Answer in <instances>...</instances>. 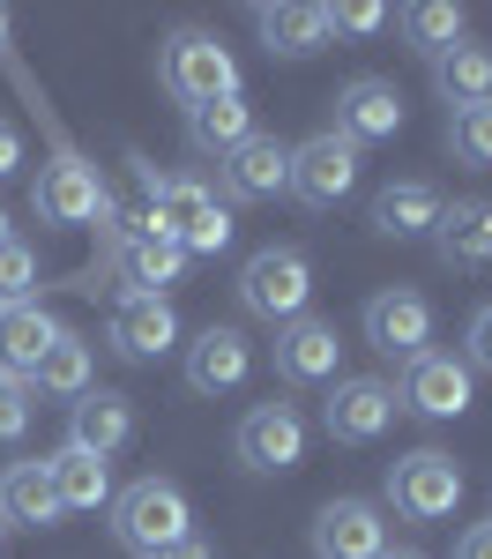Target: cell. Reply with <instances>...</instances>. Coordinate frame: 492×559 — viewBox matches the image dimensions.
<instances>
[{
  "label": "cell",
  "instance_id": "cell-13",
  "mask_svg": "<svg viewBox=\"0 0 492 559\" xmlns=\"http://www.w3.org/2000/svg\"><path fill=\"white\" fill-rule=\"evenodd\" d=\"M351 150H365V142H396L403 134V97L396 83H381V75H351V83L336 90V128Z\"/></svg>",
  "mask_w": 492,
  "mask_h": 559
},
{
  "label": "cell",
  "instance_id": "cell-25",
  "mask_svg": "<svg viewBox=\"0 0 492 559\" xmlns=\"http://www.w3.org/2000/svg\"><path fill=\"white\" fill-rule=\"evenodd\" d=\"M45 477H52V492H60V515H97V508H112V471H105L97 455H83V448H60V455L45 463Z\"/></svg>",
  "mask_w": 492,
  "mask_h": 559
},
{
  "label": "cell",
  "instance_id": "cell-16",
  "mask_svg": "<svg viewBox=\"0 0 492 559\" xmlns=\"http://www.w3.org/2000/svg\"><path fill=\"white\" fill-rule=\"evenodd\" d=\"M224 165V187L239 194V202H276L284 187H291V142H276V134H247Z\"/></svg>",
  "mask_w": 492,
  "mask_h": 559
},
{
  "label": "cell",
  "instance_id": "cell-15",
  "mask_svg": "<svg viewBox=\"0 0 492 559\" xmlns=\"http://www.w3.org/2000/svg\"><path fill=\"white\" fill-rule=\"evenodd\" d=\"M247 373H254V350H247L239 329H224V321H209V329L187 344V388H194V395H231Z\"/></svg>",
  "mask_w": 492,
  "mask_h": 559
},
{
  "label": "cell",
  "instance_id": "cell-20",
  "mask_svg": "<svg viewBox=\"0 0 492 559\" xmlns=\"http://www.w3.org/2000/svg\"><path fill=\"white\" fill-rule=\"evenodd\" d=\"M433 247H441L447 269H492V202L485 194L447 202L441 224H433Z\"/></svg>",
  "mask_w": 492,
  "mask_h": 559
},
{
  "label": "cell",
  "instance_id": "cell-32",
  "mask_svg": "<svg viewBox=\"0 0 492 559\" xmlns=\"http://www.w3.org/2000/svg\"><path fill=\"white\" fill-rule=\"evenodd\" d=\"M381 23H388L381 0H344V8H328V31H351V38H373Z\"/></svg>",
  "mask_w": 492,
  "mask_h": 559
},
{
  "label": "cell",
  "instance_id": "cell-39",
  "mask_svg": "<svg viewBox=\"0 0 492 559\" xmlns=\"http://www.w3.org/2000/svg\"><path fill=\"white\" fill-rule=\"evenodd\" d=\"M0 52H8V15H0Z\"/></svg>",
  "mask_w": 492,
  "mask_h": 559
},
{
  "label": "cell",
  "instance_id": "cell-41",
  "mask_svg": "<svg viewBox=\"0 0 492 559\" xmlns=\"http://www.w3.org/2000/svg\"><path fill=\"white\" fill-rule=\"evenodd\" d=\"M0 545H8V522H0Z\"/></svg>",
  "mask_w": 492,
  "mask_h": 559
},
{
  "label": "cell",
  "instance_id": "cell-23",
  "mask_svg": "<svg viewBox=\"0 0 492 559\" xmlns=\"http://www.w3.org/2000/svg\"><path fill=\"white\" fill-rule=\"evenodd\" d=\"M0 522L8 530H52L60 522V492H52L45 463H8L0 471Z\"/></svg>",
  "mask_w": 492,
  "mask_h": 559
},
{
  "label": "cell",
  "instance_id": "cell-21",
  "mask_svg": "<svg viewBox=\"0 0 492 559\" xmlns=\"http://www.w3.org/2000/svg\"><path fill=\"white\" fill-rule=\"evenodd\" d=\"M441 187L433 179H388L381 194H373V231L381 239H425L433 224H441Z\"/></svg>",
  "mask_w": 492,
  "mask_h": 559
},
{
  "label": "cell",
  "instance_id": "cell-29",
  "mask_svg": "<svg viewBox=\"0 0 492 559\" xmlns=\"http://www.w3.org/2000/svg\"><path fill=\"white\" fill-rule=\"evenodd\" d=\"M403 31H410V45H418L425 60H441L447 45L463 38V8H447V0H418V8H403Z\"/></svg>",
  "mask_w": 492,
  "mask_h": 559
},
{
  "label": "cell",
  "instance_id": "cell-37",
  "mask_svg": "<svg viewBox=\"0 0 492 559\" xmlns=\"http://www.w3.org/2000/svg\"><path fill=\"white\" fill-rule=\"evenodd\" d=\"M157 559H217V552H209V545H194V537H187V545H172V552H157Z\"/></svg>",
  "mask_w": 492,
  "mask_h": 559
},
{
  "label": "cell",
  "instance_id": "cell-18",
  "mask_svg": "<svg viewBox=\"0 0 492 559\" xmlns=\"http://www.w3.org/2000/svg\"><path fill=\"white\" fill-rule=\"evenodd\" d=\"M105 336H112L120 358H165V350L179 344V313H172V299H128V292H120Z\"/></svg>",
  "mask_w": 492,
  "mask_h": 559
},
{
  "label": "cell",
  "instance_id": "cell-3",
  "mask_svg": "<svg viewBox=\"0 0 492 559\" xmlns=\"http://www.w3.org/2000/svg\"><path fill=\"white\" fill-rule=\"evenodd\" d=\"M105 269H112V284H128V299H165V284L187 276V254L165 231H149V216H128L105 239Z\"/></svg>",
  "mask_w": 492,
  "mask_h": 559
},
{
  "label": "cell",
  "instance_id": "cell-40",
  "mask_svg": "<svg viewBox=\"0 0 492 559\" xmlns=\"http://www.w3.org/2000/svg\"><path fill=\"white\" fill-rule=\"evenodd\" d=\"M381 559H418V552H381Z\"/></svg>",
  "mask_w": 492,
  "mask_h": 559
},
{
  "label": "cell",
  "instance_id": "cell-19",
  "mask_svg": "<svg viewBox=\"0 0 492 559\" xmlns=\"http://www.w3.org/2000/svg\"><path fill=\"white\" fill-rule=\"evenodd\" d=\"M336 358H344V344H336V329L328 321H313V313H299V321H284L276 329V373L284 381H336Z\"/></svg>",
  "mask_w": 492,
  "mask_h": 559
},
{
  "label": "cell",
  "instance_id": "cell-38",
  "mask_svg": "<svg viewBox=\"0 0 492 559\" xmlns=\"http://www.w3.org/2000/svg\"><path fill=\"white\" fill-rule=\"evenodd\" d=\"M8 239H15V231H8V210H0V247H8Z\"/></svg>",
  "mask_w": 492,
  "mask_h": 559
},
{
  "label": "cell",
  "instance_id": "cell-11",
  "mask_svg": "<svg viewBox=\"0 0 492 559\" xmlns=\"http://www.w3.org/2000/svg\"><path fill=\"white\" fill-rule=\"evenodd\" d=\"M396 403H410L418 418H463L470 411V366L455 358V350H418L410 366H403V395Z\"/></svg>",
  "mask_w": 492,
  "mask_h": 559
},
{
  "label": "cell",
  "instance_id": "cell-8",
  "mask_svg": "<svg viewBox=\"0 0 492 559\" xmlns=\"http://www.w3.org/2000/svg\"><path fill=\"white\" fill-rule=\"evenodd\" d=\"M231 455L247 463L254 477H284L307 463V418L291 411V403H254L239 432H231Z\"/></svg>",
  "mask_w": 492,
  "mask_h": 559
},
{
  "label": "cell",
  "instance_id": "cell-31",
  "mask_svg": "<svg viewBox=\"0 0 492 559\" xmlns=\"http://www.w3.org/2000/svg\"><path fill=\"white\" fill-rule=\"evenodd\" d=\"M0 306H38V247H0Z\"/></svg>",
  "mask_w": 492,
  "mask_h": 559
},
{
  "label": "cell",
  "instance_id": "cell-9",
  "mask_svg": "<svg viewBox=\"0 0 492 559\" xmlns=\"http://www.w3.org/2000/svg\"><path fill=\"white\" fill-rule=\"evenodd\" d=\"M351 187H358V150L344 134H313V142L291 150V187L284 194H299L307 210H336Z\"/></svg>",
  "mask_w": 492,
  "mask_h": 559
},
{
  "label": "cell",
  "instance_id": "cell-1",
  "mask_svg": "<svg viewBox=\"0 0 492 559\" xmlns=\"http://www.w3.org/2000/svg\"><path fill=\"white\" fill-rule=\"evenodd\" d=\"M128 165L142 179V194H149V231H165L179 254H224L231 247V210H224V194L202 173L165 179L149 157H128Z\"/></svg>",
  "mask_w": 492,
  "mask_h": 559
},
{
  "label": "cell",
  "instance_id": "cell-17",
  "mask_svg": "<svg viewBox=\"0 0 492 559\" xmlns=\"http://www.w3.org/2000/svg\"><path fill=\"white\" fill-rule=\"evenodd\" d=\"M134 440V411L128 395H112V388H89V395H75L68 403V448H83V455H120Z\"/></svg>",
  "mask_w": 492,
  "mask_h": 559
},
{
  "label": "cell",
  "instance_id": "cell-6",
  "mask_svg": "<svg viewBox=\"0 0 492 559\" xmlns=\"http://www.w3.org/2000/svg\"><path fill=\"white\" fill-rule=\"evenodd\" d=\"M38 216H45V224H60V231L120 224V216H112V194H105V179H97V165L75 157V150H60V157L38 173Z\"/></svg>",
  "mask_w": 492,
  "mask_h": 559
},
{
  "label": "cell",
  "instance_id": "cell-5",
  "mask_svg": "<svg viewBox=\"0 0 492 559\" xmlns=\"http://www.w3.org/2000/svg\"><path fill=\"white\" fill-rule=\"evenodd\" d=\"M239 299H247V313H262V321H299L313 299V261L299 254V247H262V254L239 269Z\"/></svg>",
  "mask_w": 492,
  "mask_h": 559
},
{
  "label": "cell",
  "instance_id": "cell-30",
  "mask_svg": "<svg viewBox=\"0 0 492 559\" xmlns=\"http://www.w3.org/2000/svg\"><path fill=\"white\" fill-rule=\"evenodd\" d=\"M447 150H455V165H492V97L485 105H463L447 120Z\"/></svg>",
  "mask_w": 492,
  "mask_h": 559
},
{
  "label": "cell",
  "instance_id": "cell-2",
  "mask_svg": "<svg viewBox=\"0 0 492 559\" xmlns=\"http://www.w3.org/2000/svg\"><path fill=\"white\" fill-rule=\"evenodd\" d=\"M187 522H194V508H187V492H179L172 477H134L128 492L112 500V537L134 559H157V552H172V545H187L194 537Z\"/></svg>",
  "mask_w": 492,
  "mask_h": 559
},
{
  "label": "cell",
  "instance_id": "cell-14",
  "mask_svg": "<svg viewBox=\"0 0 492 559\" xmlns=\"http://www.w3.org/2000/svg\"><path fill=\"white\" fill-rule=\"evenodd\" d=\"M388 552V522L373 500H328L313 515V559H381Z\"/></svg>",
  "mask_w": 492,
  "mask_h": 559
},
{
  "label": "cell",
  "instance_id": "cell-7",
  "mask_svg": "<svg viewBox=\"0 0 492 559\" xmlns=\"http://www.w3.org/2000/svg\"><path fill=\"white\" fill-rule=\"evenodd\" d=\"M388 500H396L403 522H447L463 500V463L441 448H418V455L388 463Z\"/></svg>",
  "mask_w": 492,
  "mask_h": 559
},
{
  "label": "cell",
  "instance_id": "cell-10",
  "mask_svg": "<svg viewBox=\"0 0 492 559\" xmlns=\"http://www.w3.org/2000/svg\"><path fill=\"white\" fill-rule=\"evenodd\" d=\"M365 344L381 350V358H418V350H433V306L425 292H373L365 299Z\"/></svg>",
  "mask_w": 492,
  "mask_h": 559
},
{
  "label": "cell",
  "instance_id": "cell-28",
  "mask_svg": "<svg viewBox=\"0 0 492 559\" xmlns=\"http://www.w3.org/2000/svg\"><path fill=\"white\" fill-rule=\"evenodd\" d=\"M31 381H38L45 395H89V344L60 329V336H52V350L38 358V373H31Z\"/></svg>",
  "mask_w": 492,
  "mask_h": 559
},
{
  "label": "cell",
  "instance_id": "cell-24",
  "mask_svg": "<svg viewBox=\"0 0 492 559\" xmlns=\"http://www.w3.org/2000/svg\"><path fill=\"white\" fill-rule=\"evenodd\" d=\"M254 31H262L268 52H284V60H313V52L328 45V8L276 0V8H254Z\"/></svg>",
  "mask_w": 492,
  "mask_h": 559
},
{
  "label": "cell",
  "instance_id": "cell-35",
  "mask_svg": "<svg viewBox=\"0 0 492 559\" xmlns=\"http://www.w3.org/2000/svg\"><path fill=\"white\" fill-rule=\"evenodd\" d=\"M455 559H492V522H470L463 545H455Z\"/></svg>",
  "mask_w": 492,
  "mask_h": 559
},
{
  "label": "cell",
  "instance_id": "cell-4",
  "mask_svg": "<svg viewBox=\"0 0 492 559\" xmlns=\"http://www.w3.org/2000/svg\"><path fill=\"white\" fill-rule=\"evenodd\" d=\"M165 90H172L187 112H202L217 97H239V60L209 31H172L165 38Z\"/></svg>",
  "mask_w": 492,
  "mask_h": 559
},
{
  "label": "cell",
  "instance_id": "cell-36",
  "mask_svg": "<svg viewBox=\"0 0 492 559\" xmlns=\"http://www.w3.org/2000/svg\"><path fill=\"white\" fill-rule=\"evenodd\" d=\"M15 165H23V142H15V128H8V120H0V179L15 173Z\"/></svg>",
  "mask_w": 492,
  "mask_h": 559
},
{
  "label": "cell",
  "instance_id": "cell-27",
  "mask_svg": "<svg viewBox=\"0 0 492 559\" xmlns=\"http://www.w3.org/2000/svg\"><path fill=\"white\" fill-rule=\"evenodd\" d=\"M187 134H194V150H217V157H231V150L254 134V112H247V97H217V105L187 112Z\"/></svg>",
  "mask_w": 492,
  "mask_h": 559
},
{
  "label": "cell",
  "instance_id": "cell-33",
  "mask_svg": "<svg viewBox=\"0 0 492 559\" xmlns=\"http://www.w3.org/2000/svg\"><path fill=\"white\" fill-rule=\"evenodd\" d=\"M31 432V395H23V381H0V448H15Z\"/></svg>",
  "mask_w": 492,
  "mask_h": 559
},
{
  "label": "cell",
  "instance_id": "cell-12",
  "mask_svg": "<svg viewBox=\"0 0 492 559\" xmlns=\"http://www.w3.org/2000/svg\"><path fill=\"white\" fill-rule=\"evenodd\" d=\"M321 426H328V440L336 448H365V440H381V432L396 426V388L388 381H336V395H328V411H321Z\"/></svg>",
  "mask_w": 492,
  "mask_h": 559
},
{
  "label": "cell",
  "instance_id": "cell-26",
  "mask_svg": "<svg viewBox=\"0 0 492 559\" xmlns=\"http://www.w3.org/2000/svg\"><path fill=\"white\" fill-rule=\"evenodd\" d=\"M433 90H441L455 112H463V105H485L492 97V52L470 45V38H455L441 60H433Z\"/></svg>",
  "mask_w": 492,
  "mask_h": 559
},
{
  "label": "cell",
  "instance_id": "cell-22",
  "mask_svg": "<svg viewBox=\"0 0 492 559\" xmlns=\"http://www.w3.org/2000/svg\"><path fill=\"white\" fill-rule=\"evenodd\" d=\"M52 336H60V321L45 306H0V381H31Z\"/></svg>",
  "mask_w": 492,
  "mask_h": 559
},
{
  "label": "cell",
  "instance_id": "cell-34",
  "mask_svg": "<svg viewBox=\"0 0 492 559\" xmlns=\"http://www.w3.org/2000/svg\"><path fill=\"white\" fill-rule=\"evenodd\" d=\"M463 366H470V373H492V306H478V313H470V336H463Z\"/></svg>",
  "mask_w": 492,
  "mask_h": 559
}]
</instances>
